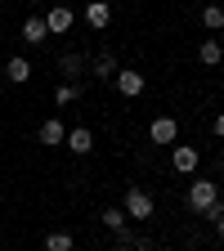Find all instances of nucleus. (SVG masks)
<instances>
[{"instance_id":"21","label":"nucleus","mask_w":224,"mask_h":251,"mask_svg":"<svg viewBox=\"0 0 224 251\" xmlns=\"http://www.w3.org/2000/svg\"><path fill=\"white\" fill-rule=\"evenodd\" d=\"M215 225H220V233H224V215H220V220H215Z\"/></svg>"},{"instance_id":"10","label":"nucleus","mask_w":224,"mask_h":251,"mask_svg":"<svg viewBox=\"0 0 224 251\" xmlns=\"http://www.w3.org/2000/svg\"><path fill=\"white\" fill-rule=\"evenodd\" d=\"M5 76H9V81H14V85H27V81H31V63H27V58H18V54H14V58H9V63H5Z\"/></svg>"},{"instance_id":"12","label":"nucleus","mask_w":224,"mask_h":251,"mask_svg":"<svg viewBox=\"0 0 224 251\" xmlns=\"http://www.w3.org/2000/svg\"><path fill=\"white\" fill-rule=\"evenodd\" d=\"M45 36H50V31H45V18H27V23H23V41H27V45H41Z\"/></svg>"},{"instance_id":"18","label":"nucleus","mask_w":224,"mask_h":251,"mask_svg":"<svg viewBox=\"0 0 224 251\" xmlns=\"http://www.w3.org/2000/svg\"><path fill=\"white\" fill-rule=\"evenodd\" d=\"M45 251H72V233H50L45 238Z\"/></svg>"},{"instance_id":"7","label":"nucleus","mask_w":224,"mask_h":251,"mask_svg":"<svg viewBox=\"0 0 224 251\" xmlns=\"http://www.w3.org/2000/svg\"><path fill=\"white\" fill-rule=\"evenodd\" d=\"M63 148H68V152H76V157H85V152L94 148L90 126H72V130H68V139H63Z\"/></svg>"},{"instance_id":"15","label":"nucleus","mask_w":224,"mask_h":251,"mask_svg":"<svg viewBox=\"0 0 224 251\" xmlns=\"http://www.w3.org/2000/svg\"><path fill=\"white\" fill-rule=\"evenodd\" d=\"M202 27H206V31H224V9H220V5H206V9H202Z\"/></svg>"},{"instance_id":"22","label":"nucleus","mask_w":224,"mask_h":251,"mask_svg":"<svg viewBox=\"0 0 224 251\" xmlns=\"http://www.w3.org/2000/svg\"><path fill=\"white\" fill-rule=\"evenodd\" d=\"M117 251H135V247H117Z\"/></svg>"},{"instance_id":"19","label":"nucleus","mask_w":224,"mask_h":251,"mask_svg":"<svg viewBox=\"0 0 224 251\" xmlns=\"http://www.w3.org/2000/svg\"><path fill=\"white\" fill-rule=\"evenodd\" d=\"M215 135H220V139H224V112H220V117H215Z\"/></svg>"},{"instance_id":"4","label":"nucleus","mask_w":224,"mask_h":251,"mask_svg":"<svg viewBox=\"0 0 224 251\" xmlns=\"http://www.w3.org/2000/svg\"><path fill=\"white\" fill-rule=\"evenodd\" d=\"M198 162H202V157H198V148H193V144H171V166H175L179 175H193V171H198Z\"/></svg>"},{"instance_id":"16","label":"nucleus","mask_w":224,"mask_h":251,"mask_svg":"<svg viewBox=\"0 0 224 251\" xmlns=\"http://www.w3.org/2000/svg\"><path fill=\"white\" fill-rule=\"evenodd\" d=\"M76 94H81V90H76L72 81H58V90H54V103L63 108V103H72V99H76Z\"/></svg>"},{"instance_id":"13","label":"nucleus","mask_w":224,"mask_h":251,"mask_svg":"<svg viewBox=\"0 0 224 251\" xmlns=\"http://www.w3.org/2000/svg\"><path fill=\"white\" fill-rule=\"evenodd\" d=\"M81 68H85V58H81V54H63V58H58L63 81H76V76H81Z\"/></svg>"},{"instance_id":"17","label":"nucleus","mask_w":224,"mask_h":251,"mask_svg":"<svg viewBox=\"0 0 224 251\" xmlns=\"http://www.w3.org/2000/svg\"><path fill=\"white\" fill-rule=\"evenodd\" d=\"M103 225H108L112 233H117V229H125V211H121V206H108V211H103Z\"/></svg>"},{"instance_id":"6","label":"nucleus","mask_w":224,"mask_h":251,"mask_svg":"<svg viewBox=\"0 0 224 251\" xmlns=\"http://www.w3.org/2000/svg\"><path fill=\"white\" fill-rule=\"evenodd\" d=\"M72 23H76V14H72L68 5H54V9L45 14V31H50V36H63V31H72Z\"/></svg>"},{"instance_id":"20","label":"nucleus","mask_w":224,"mask_h":251,"mask_svg":"<svg viewBox=\"0 0 224 251\" xmlns=\"http://www.w3.org/2000/svg\"><path fill=\"white\" fill-rule=\"evenodd\" d=\"M215 171H220V179H224V157H220V166H215Z\"/></svg>"},{"instance_id":"8","label":"nucleus","mask_w":224,"mask_h":251,"mask_svg":"<svg viewBox=\"0 0 224 251\" xmlns=\"http://www.w3.org/2000/svg\"><path fill=\"white\" fill-rule=\"evenodd\" d=\"M36 139H41L45 148H63V139H68V130H63V121H58V117H50V121H41Z\"/></svg>"},{"instance_id":"11","label":"nucleus","mask_w":224,"mask_h":251,"mask_svg":"<svg viewBox=\"0 0 224 251\" xmlns=\"http://www.w3.org/2000/svg\"><path fill=\"white\" fill-rule=\"evenodd\" d=\"M198 58H202V63H206V68H215V63H220V58H224V45H220V41H215V36H206V41H202V45H198Z\"/></svg>"},{"instance_id":"3","label":"nucleus","mask_w":224,"mask_h":251,"mask_svg":"<svg viewBox=\"0 0 224 251\" xmlns=\"http://www.w3.org/2000/svg\"><path fill=\"white\" fill-rule=\"evenodd\" d=\"M112 85H117V94H125V99H139L148 81H144V72H135V68H117Z\"/></svg>"},{"instance_id":"14","label":"nucleus","mask_w":224,"mask_h":251,"mask_svg":"<svg viewBox=\"0 0 224 251\" xmlns=\"http://www.w3.org/2000/svg\"><path fill=\"white\" fill-rule=\"evenodd\" d=\"M94 76H99V81H112L117 76V58L112 54H99V58H94V68H90Z\"/></svg>"},{"instance_id":"9","label":"nucleus","mask_w":224,"mask_h":251,"mask_svg":"<svg viewBox=\"0 0 224 251\" xmlns=\"http://www.w3.org/2000/svg\"><path fill=\"white\" fill-rule=\"evenodd\" d=\"M85 23H90L94 31H103V27L112 23V5H108V0H90V5H85Z\"/></svg>"},{"instance_id":"1","label":"nucleus","mask_w":224,"mask_h":251,"mask_svg":"<svg viewBox=\"0 0 224 251\" xmlns=\"http://www.w3.org/2000/svg\"><path fill=\"white\" fill-rule=\"evenodd\" d=\"M188 206L215 225V220L224 215V206H220V184L215 179H193V184H188Z\"/></svg>"},{"instance_id":"5","label":"nucleus","mask_w":224,"mask_h":251,"mask_svg":"<svg viewBox=\"0 0 224 251\" xmlns=\"http://www.w3.org/2000/svg\"><path fill=\"white\" fill-rule=\"evenodd\" d=\"M148 139L171 148V144L179 139V121H175V117H152V126H148Z\"/></svg>"},{"instance_id":"2","label":"nucleus","mask_w":224,"mask_h":251,"mask_svg":"<svg viewBox=\"0 0 224 251\" xmlns=\"http://www.w3.org/2000/svg\"><path fill=\"white\" fill-rule=\"evenodd\" d=\"M121 211H125V220H148L152 215V193L148 188H125V202H121Z\"/></svg>"}]
</instances>
